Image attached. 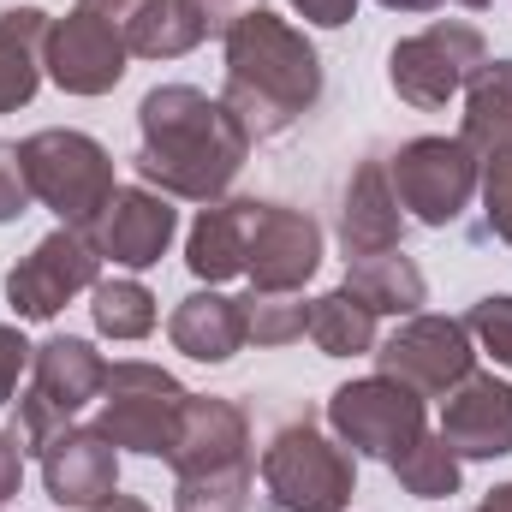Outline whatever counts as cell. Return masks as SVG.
<instances>
[{
	"mask_svg": "<svg viewBox=\"0 0 512 512\" xmlns=\"http://www.w3.org/2000/svg\"><path fill=\"white\" fill-rule=\"evenodd\" d=\"M322 268V227L304 209L286 203H256V227H251V274L256 292H304V280Z\"/></svg>",
	"mask_w": 512,
	"mask_h": 512,
	"instance_id": "5bb4252c",
	"label": "cell"
},
{
	"mask_svg": "<svg viewBox=\"0 0 512 512\" xmlns=\"http://www.w3.org/2000/svg\"><path fill=\"white\" fill-rule=\"evenodd\" d=\"M167 465L173 477H256L251 459V417L233 405V399H185V417H179V435L167 447Z\"/></svg>",
	"mask_w": 512,
	"mask_h": 512,
	"instance_id": "7c38bea8",
	"label": "cell"
},
{
	"mask_svg": "<svg viewBox=\"0 0 512 512\" xmlns=\"http://www.w3.org/2000/svg\"><path fill=\"white\" fill-rule=\"evenodd\" d=\"M387 12H435L441 0H382Z\"/></svg>",
	"mask_w": 512,
	"mask_h": 512,
	"instance_id": "ab89813d",
	"label": "cell"
},
{
	"mask_svg": "<svg viewBox=\"0 0 512 512\" xmlns=\"http://www.w3.org/2000/svg\"><path fill=\"white\" fill-rule=\"evenodd\" d=\"M459 465H465V459L441 441V429H435V435L423 429L411 447H399V453L387 459V471L399 477V489L417 495V501H447V495H459Z\"/></svg>",
	"mask_w": 512,
	"mask_h": 512,
	"instance_id": "d4e9b609",
	"label": "cell"
},
{
	"mask_svg": "<svg viewBox=\"0 0 512 512\" xmlns=\"http://www.w3.org/2000/svg\"><path fill=\"white\" fill-rule=\"evenodd\" d=\"M292 12H298L304 24L340 30V24H352V18H358V0H292Z\"/></svg>",
	"mask_w": 512,
	"mask_h": 512,
	"instance_id": "e575fe53",
	"label": "cell"
},
{
	"mask_svg": "<svg viewBox=\"0 0 512 512\" xmlns=\"http://www.w3.org/2000/svg\"><path fill=\"white\" fill-rule=\"evenodd\" d=\"M227 114L245 126L251 143L292 131L316 102H322V54L310 36L268 6L239 18L227 30V84H221Z\"/></svg>",
	"mask_w": 512,
	"mask_h": 512,
	"instance_id": "7a4b0ae2",
	"label": "cell"
},
{
	"mask_svg": "<svg viewBox=\"0 0 512 512\" xmlns=\"http://www.w3.org/2000/svg\"><path fill=\"white\" fill-rule=\"evenodd\" d=\"M245 310V346H292L310 334V304L304 292H245L239 298Z\"/></svg>",
	"mask_w": 512,
	"mask_h": 512,
	"instance_id": "83f0119b",
	"label": "cell"
},
{
	"mask_svg": "<svg viewBox=\"0 0 512 512\" xmlns=\"http://www.w3.org/2000/svg\"><path fill=\"white\" fill-rule=\"evenodd\" d=\"M251 227H256V197H221L209 203L191 233H185V268L209 286L245 274V256H251Z\"/></svg>",
	"mask_w": 512,
	"mask_h": 512,
	"instance_id": "d6986e66",
	"label": "cell"
},
{
	"mask_svg": "<svg viewBox=\"0 0 512 512\" xmlns=\"http://www.w3.org/2000/svg\"><path fill=\"white\" fill-rule=\"evenodd\" d=\"M465 328H471V340H477L501 370H512V292H489V298H477L471 316H465Z\"/></svg>",
	"mask_w": 512,
	"mask_h": 512,
	"instance_id": "f546056e",
	"label": "cell"
},
{
	"mask_svg": "<svg viewBox=\"0 0 512 512\" xmlns=\"http://www.w3.org/2000/svg\"><path fill=\"white\" fill-rule=\"evenodd\" d=\"M376 364H382V376L405 382L417 399H447L477 370V340L453 316H411L405 328H393V340L376 352Z\"/></svg>",
	"mask_w": 512,
	"mask_h": 512,
	"instance_id": "30bf717a",
	"label": "cell"
},
{
	"mask_svg": "<svg viewBox=\"0 0 512 512\" xmlns=\"http://www.w3.org/2000/svg\"><path fill=\"white\" fill-rule=\"evenodd\" d=\"M90 316H96V334H108V340H143V334H155V292L143 280H96Z\"/></svg>",
	"mask_w": 512,
	"mask_h": 512,
	"instance_id": "4316f807",
	"label": "cell"
},
{
	"mask_svg": "<svg viewBox=\"0 0 512 512\" xmlns=\"http://www.w3.org/2000/svg\"><path fill=\"white\" fill-rule=\"evenodd\" d=\"M399 233H405V209L393 197L387 155H364L346 179L340 245H346V256H376V251H399Z\"/></svg>",
	"mask_w": 512,
	"mask_h": 512,
	"instance_id": "e0dca14e",
	"label": "cell"
},
{
	"mask_svg": "<svg viewBox=\"0 0 512 512\" xmlns=\"http://www.w3.org/2000/svg\"><path fill=\"white\" fill-rule=\"evenodd\" d=\"M262 489L280 512H346L358 495V465L310 417H292L262 447Z\"/></svg>",
	"mask_w": 512,
	"mask_h": 512,
	"instance_id": "3957f363",
	"label": "cell"
},
{
	"mask_svg": "<svg viewBox=\"0 0 512 512\" xmlns=\"http://www.w3.org/2000/svg\"><path fill=\"white\" fill-rule=\"evenodd\" d=\"M42 489L48 501L66 512H90L108 495H120V447L90 423V429H66L48 453H42Z\"/></svg>",
	"mask_w": 512,
	"mask_h": 512,
	"instance_id": "2e32d148",
	"label": "cell"
},
{
	"mask_svg": "<svg viewBox=\"0 0 512 512\" xmlns=\"http://www.w3.org/2000/svg\"><path fill=\"white\" fill-rule=\"evenodd\" d=\"M459 143H465L477 161L512 155V60H489V66L465 84Z\"/></svg>",
	"mask_w": 512,
	"mask_h": 512,
	"instance_id": "44dd1931",
	"label": "cell"
},
{
	"mask_svg": "<svg viewBox=\"0 0 512 512\" xmlns=\"http://www.w3.org/2000/svg\"><path fill=\"white\" fill-rule=\"evenodd\" d=\"M42 42H48V12H36V6L0 12V114H18L36 96Z\"/></svg>",
	"mask_w": 512,
	"mask_h": 512,
	"instance_id": "7402d4cb",
	"label": "cell"
},
{
	"mask_svg": "<svg viewBox=\"0 0 512 512\" xmlns=\"http://www.w3.org/2000/svg\"><path fill=\"white\" fill-rule=\"evenodd\" d=\"M167 340H173V352H185L197 364H233L245 352V310H239V298H227L215 286L191 292V298H179Z\"/></svg>",
	"mask_w": 512,
	"mask_h": 512,
	"instance_id": "ffe728a7",
	"label": "cell"
},
{
	"mask_svg": "<svg viewBox=\"0 0 512 512\" xmlns=\"http://www.w3.org/2000/svg\"><path fill=\"white\" fill-rule=\"evenodd\" d=\"M328 423L340 435V447H352V459H393L399 447H411L423 435V399L393 376H364V382L334 387L328 399Z\"/></svg>",
	"mask_w": 512,
	"mask_h": 512,
	"instance_id": "9c48e42d",
	"label": "cell"
},
{
	"mask_svg": "<svg viewBox=\"0 0 512 512\" xmlns=\"http://www.w3.org/2000/svg\"><path fill=\"white\" fill-rule=\"evenodd\" d=\"M90 512H149L143 501H131V495H108L102 507H90Z\"/></svg>",
	"mask_w": 512,
	"mask_h": 512,
	"instance_id": "f35d334b",
	"label": "cell"
},
{
	"mask_svg": "<svg viewBox=\"0 0 512 512\" xmlns=\"http://www.w3.org/2000/svg\"><path fill=\"white\" fill-rule=\"evenodd\" d=\"M477 512H512V483H495L489 495H483V507Z\"/></svg>",
	"mask_w": 512,
	"mask_h": 512,
	"instance_id": "74e56055",
	"label": "cell"
},
{
	"mask_svg": "<svg viewBox=\"0 0 512 512\" xmlns=\"http://www.w3.org/2000/svg\"><path fill=\"white\" fill-rule=\"evenodd\" d=\"M387 179H393V197L411 221L453 227L483 185V161L459 137H411L387 155Z\"/></svg>",
	"mask_w": 512,
	"mask_h": 512,
	"instance_id": "8992f818",
	"label": "cell"
},
{
	"mask_svg": "<svg viewBox=\"0 0 512 512\" xmlns=\"http://www.w3.org/2000/svg\"><path fill=\"white\" fill-rule=\"evenodd\" d=\"M18 477H24V453H18V441L0 429V507L18 495Z\"/></svg>",
	"mask_w": 512,
	"mask_h": 512,
	"instance_id": "8d00e7d4",
	"label": "cell"
},
{
	"mask_svg": "<svg viewBox=\"0 0 512 512\" xmlns=\"http://www.w3.org/2000/svg\"><path fill=\"white\" fill-rule=\"evenodd\" d=\"M483 66H489L483 30L465 24V18H441V24H429V30L393 42V54H387V84H393L399 102L435 114V108H447Z\"/></svg>",
	"mask_w": 512,
	"mask_h": 512,
	"instance_id": "5b68a950",
	"label": "cell"
},
{
	"mask_svg": "<svg viewBox=\"0 0 512 512\" xmlns=\"http://www.w3.org/2000/svg\"><path fill=\"white\" fill-rule=\"evenodd\" d=\"M483 221H489V233L512 245V155H495V161H483Z\"/></svg>",
	"mask_w": 512,
	"mask_h": 512,
	"instance_id": "4dcf8cb0",
	"label": "cell"
},
{
	"mask_svg": "<svg viewBox=\"0 0 512 512\" xmlns=\"http://www.w3.org/2000/svg\"><path fill=\"white\" fill-rule=\"evenodd\" d=\"M18 155H24V173H30V197L42 209H54L60 227H90L108 209V197L120 191L114 185V155L90 131L48 126L36 137H24Z\"/></svg>",
	"mask_w": 512,
	"mask_h": 512,
	"instance_id": "277c9868",
	"label": "cell"
},
{
	"mask_svg": "<svg viewBox=\"0 0 512 512\" xmlns=\"http://www.w3.org/2000/svg\"><path fill=\"white\" fill-rule=\"evenodd\" d=\"M30 352H36V346H24V334L0 322V405L18 393V376L30 370Z\"/></svg>",
	"mask_w": 512,
	"mask_h": 512,
	"instance_id": "836d02e7",
	"label": "cell"
},
{
	"mask_svg": "<svg viewBox=\"0 0 512 512\" xmlns=\"http://www.w3.org/2000/svg\"><path fill=\"white\" fill-rule=\"evenodd\" d=\"M137 131H143L131 155L137 179L185 203H221L251 155V137L227 114V102L191 84H155L137 102Z\"/></svg>",
	"mask_w": 512,
	"mask_h": 512,
	"instance_id": "6da1fadb",
	"label": "cell"
},
{
	"mask_svg": "<svg viewBox=\"0 0 512 512\" xmlns=\"http://www.w3.org/2000/svg\"><path fill=\"white\" fill-rule=\"evenodd\" d=\"M131 48L120 42L114 24H102L96 12L72 6L66 18H48V42H42V72L66 90V96H108L126 78Z\"/></svg>",
	"mask_w": 512,
	"mask_h": 512,
	"instance_id": "8fae6325",
	"label": "cell"
},
{
	"mask_svg": "<svg viewBox=\"0 0 512 512\" xmlns=\"http://www.w3.org/2000/svg\"><path fill=\"white\" fill-rule=\"evenodd\" d=\"M346 286L376 310V316H417L429 298L423 268L405 251H376V256H346Z\"/></svg>",
	"mask_w": 512,
	"mask_h": 512,
	"instance_id": "603a6c76",
	"label": "cell"
},
{
	"mask_svg": "<svg viewBox=\"0 0 512 512\" xmlns=\"http://www.w3.org/2000/svg\"><path fill=\"white\" fill-rule=\"evenodd\" d=\"M102 382H108V364H102V352H96L90 340H78V334H54V340H42V346L30 352V393H36L48 411H60L66 423H72L90 399H102Z\"/></svg>",
	"mask_w": 512,
	"mask_h": 512,
	"instance_id": "ac0fdd59",
	"label": "cell"
},
{
	"mask_svg": "<svg viewBox=\"0 0 512 512\" xmlns=\"http://www.w3.org/2000/svg\"><path fill=\"white\" fill-rule=\"evenodd\" d=\"M185 6H191V18L203 24V36H227L239 18L262 12V0H185Z\"/></svg>",
	"mask_w": 512,
	"mask_h": 512,
	"instance_id": "d6a6232c",
	"label": "cell"
},
{
	"mask_svg": "<svg viewBox=\"0 0 512 512\" xmlns=\"http://www.w3.org/2000/svg\"><path fill=\"white\" fill-rule=\"evenodd\" d=\"M453 6H471V12H483V6H489V0H453Z\"/></svg>",
	"mask_w": 512,
	"mask_h": 512,
	"instance_id": "60d3db41",
	"label": "cell"
},
{
	"mask_svg": "<svg viewBox=\"0 0 512 512\" xmlns=\"http://www.w3.org/2000/svg\"><path fill=\"white\" fill-rule=\"evenodd\" d=\"M441 441L459 459H507L512 453V382L471 370L441 399Z\"/></svg>",
	"mask_w": 512,
	"mask_h": 512,
	"instance_id": "9a60e30c",
	"label": "cell"
},
{
	"mask_svg": "<svg viewBox=\"0 0 512 512\" xmlns=\"http://www.w3.org/2000/svg\"><path fill=\"white\" fill-rule=\"evenodd\" d=\"M310 340L322 358H364V352H376V310L352 286H334V292L310 298Z\"/></svg>",
	"mask_w": 512,
	"mask_h": 512,
	"instance_id": "cb8c5ba5",
	"label": "cell"
},
{
	"mask_svg": "<svg viewBox=\"0 0 512 512\" xmlns=\"http://www.w3.org/2000/svg\"><path fill=\"white\" fill-rule=\"evenodd\" d=\"M185 387L179 376H167L161 364H114L108 382H102V411H96V429L126 447V453H149V459H167L173 435H179V417H185Z\"/></svg>",
	"mask_w": 512,
	"mask_h": 512,
	"instance_id": "52a82bcc",
	"label": "cell"
},
{
	"mask_svg": "<svg viewBox=\"0 0 512 512\" xmlns=\"http://www.w3.org/2000/svg\"><path fill=\"white\" fill-rule=\"evenodd\" d=\"M256 477H185L173 483V512H245Z\"/></svg>",
	"mask_w": 512,
	"mask_h": 512,
	"instance_id": "f1b7e54d",
	"label": "cell"
},
{
	"mask_svg": "<svg viewBox=\"0 0 512 512\" xmlns=\"http://www.w3.org/2000/svg\"><path fill=\"white\" fill-rule=\"evenodd\" d=\"M84 233H90V245H96L102 262L155 268L167 256V245H173V233H179V209H173V197H161L149 185H120L108 197V209Z\"/></svg>",
	"mask_w": 512,
	"mask_h": 512,
	"instance_id": "4fadbf2b",
	"label": "cell"
},
{
	"mask_svg": "<svg viewBox=\"0 0 512 512\" xmlns=\"http://www.w3.org/2000/svg\"><path fill=\"white\" fill-rule=\"evenodd\" d=\"M197 42H209V36H203V24L191 18L185 0H149L143 18L126 30V48L137 60H179V54H191Z\"/></svg>",
	"mask_w": 512,
	"mask_h": 512,
	"instance_id": "484cf974",
	"label": "cell"
},
{
	"mask_svg": "<svg viewBox=\"0 0 512 512\" xmlns=\"http://www.w3.org/2000/svg\"><path fill=\"white\" fill-rule=\"evenodd\" d=\"M102 280V256L90 245V233L84 227H54L48 239H36V251L24 256V262H12V274H6V304H12V316H24V322H48V316H60L78 292H90Z\"/></svg>",
	"mask_w": 512,
	"mask_h": 512,
	"instance_id": "ba28073f",
	"label": "cell"
},
{
	"mask_svg": "<svg viewBox=\"0 0 512 512\" xmlns=\"http://www.w3.org/2000/svg\"><path fill=\"white\" fill-rule=\"evenodd\" d=\"M30 203H36V197H30L24 155H18V143H0V227H6V221H18Z\"/></svg>",
	"mask_w": 512,
	"mask_h": 512,
	"instance_id": "1f68e13d",
	"label": "cell"
},
{
	"mask_svg": "<svg viewBox=\"0 0 512 512\" xmlns=\"http://www.w3.org/2000/svg\"><path fill=\"white\" fill-rule=\"evenodd\" d=\"M78 6H84V12H96L102 24H114V30H120V42H126V30L143 18V6H149V0H78Z\"/></svg>",
	"mask_w": 512,
	"mask_h": 512,
	"instance_id": "d590c367",
	"label": "cell"
}]
</instances>
